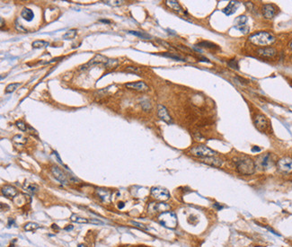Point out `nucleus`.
I'll return each mask as SVG.
<instances>
[{"mask_svg": "<svg viewBox=\"0 0 292 247\" xmlns=\"http://www.w3.org/2000/svg\"><path fill=\"white\" fill-rule=\"evenodd\" d=\"M240 3L237 1H230L229 4L227 5V7H225L223 9V12L227 14V15H231L233 14L234 13H235L236 9L239 7Z\"/></svg>", "mask_w": 292, "mask_h": 247, "instance_id": "nucleus-20", "label": "nucleus"}, {"mask_svg": "<svg viewBox=\"0 0 292 247\" xmlns=\"http://www.w3.org/2000/svg\"><path fill=\"white\" fill-rule=\"evenodd\" d=\"M262 12L263 16L266 19H272L275 16V14L277 13V8L272 4H266V5H262Z\"/></svg>", "mask_w": 292, "mask_h": 247, "instance_id": "nucleus-11", "label": "nucleus"}, {"mask_svg": "<svg viewBox=\"0 0 292 247\" xmlns=\"http://www.w3.org/2000/svg\"><path fill=\"white\" fill-rule=\"evenodd\" d=\"M236 170L243 175H251L255 171V163L248 156L240 157L235 161Z\"/></svg>", "mask_w": 292, "mask_h": 247, "instance_id": "nucleus-1", "label": "nucleus"}, {"mask_svg": "<svg viewBox=\"0 0 292 247\" xmlns=\"http://www.w3.org/2000/svg\"><path fill=\"white\" fill-rule=\"evenodd\" d=\"M137 247H147V246H137Z\"/></svg>", "mask_w": 292, "mask_h": 247, "instance_id": "nucleus-50", "label": "nucleus"}, {"mask_svg": "<svg viewBox=\"0 0 292 247\" xmlns=\"http://www.w3.org/2000/svg\"><path fill=\"white\" fill-rule=\"evenodd\" d=\"M254 163H255L256 168H259L261 170H267L272 165V156L270 153H266V154L260 156L257 158V161Z\"/></svg>", "mask_w": 292, "mask_h": 247, "instance_id": "nucleus-5", "label": "nucleus"}, {"mask_svg": "<svg viewBox=\"0 0 292 247\" xmlns=\"http://www.w3.org/2000/svg\"><path fill=\"white\" fill-rule=\"evenodd\" d=\"M76 29H71L68 32H67L64 35H63V39L65 40H72L76 36Z\"/></svg>", "mask_w": 292, "mask_h": 247, "instance_id": "nucleus-26", "label": "nucleus"}, {"mask_svg": "<svg viewBox=\"0 0 292 247\" xmlns=\"http://www.w3.org/2000/svg\"><path fill=\"white\" fill-rule=\"evenodd\" d=\"M51 173L53 174V176L55 177V179H57L58 182H60L63 184H67V178L66 176V174L58 168V166H52L51 167Z\"/></svg>", "mask_w": 292, "mask_h": 247, "instance_id": "nucleus-16", "label": "nucleus"}, {"mask_svg": "<svg viewBox=\"0 0 292 247\" xmlns=\"http://www.w3.org/2000/svg\"><path fill=\"white\" fill-rule=\"evenodd\" d=\"M131 223H132L133 225H135V226H137V227H140V228H143V229H147V227H146L145 226H143L142 224H139V223H138V222H134V221H131Z\"/></svg>", "mask_w": 292, "mask_h": 247, "instance_id": "nucleus-38", "label": "nucleus"}, {"mask_svg": "<svg viewBox=\"0 0 292 247\" xmlns=\"http://www.w3.org/2000/svg\"><path fill=\"white\" fill-rule=\"evenodd\" d=\"M39 227H40V226L38 224H36V223H33V222H29L24 226V229L26 231H35Z\"/></svg>", "mask_w": 292, "mask_h": 247, "instance_id": "nucleus-30", "label": "nucleus"}, {"mask_svg": "<svg viewBox=\"0 0 292 247\" xmlns=\"http://www.w3.org/2000/svg\"><path fill=\"white\" fill-rule=\"evenodd\" d=\"M1 191H2V194H3V195H5V197H7V198H14V197H15V196L17 195V193H18L17 190H16L14 187H13V186H10V185L4 186V187L2 188Z\"/></svg>", "mask_w": 292, "mask_h": 247, "instance_id": "nucleus-19", "label": "nucleus"}, {"mask_svg": "<svg viewBox=\"0 0 292 247\" xmlns=\"http://www.w3.org/2000/svg\"><path fill=\"white\" fill-rule=\"evenodd\" d=\"M11 223L13 224V223H14V220H13L12 218H9V223H8V225H11Z\"/></svg>", "mask_w": 292, "mask_h": 247, "instance_id": "nucleus-46", "label": "nucleus"}, {"mask_svg": "<svg viewBox=\"0 0 292 247\" xmlns=\"http://www.w3.org/2000/svg\"><path fill=\"white\" fill-rule=\"evenodd\" d=\"M275 37L268 32H259L256 33L252 34L249 37V41L251 43L256 45V46H269L272 45L275 42Z\"/></svg>", "mask_w": 292, "mask_h": 247, "instance_id": "nucleus-2", "label": "nucleus"}, {"mask_svg": "<svg viewBox=\"0 0 292 247\" xmlns=\"http://www.w3.org/2000/svg\"><path fill=\"white\" fill-rule=\"evenodd\" d=\"M14 141L17 142L18 144H24L26 142V138H24L22 135H16L14 137Z\"/></svg>", "mask_w": 292, "mask_h": 247, "instance_id": "nucleus-32", "label": "nucleus"}, {"mask_svg": "<svg viewBox=\"0 0 292 247\" xmlns=\"http://www.w3.org/2000/svg\"><path fill=\"white\" fill-rule=\"evenodd\" d=\"M73 229V226L72 225H68V226H67L66 227H65V230L66 231H70V230H72Z\"/></svg>", "mask_w": 292, "mask_h": 247, "instance_id": "nucleus-42", "label": "nucleus"}, {"mask_svg": "<svg viewBox=\"0 0 292 247\" xmlns=\"http://www.w3.org/2000/svg\"><path fill=\"white\" fill-rule=\"evenodd\" d=\"M90 223H93V224H100V225H103L104 223L100 220H95V219H92V220H89Z\"/></svg>", "mask_w": 292, "mask_h": 247, "instance_id": "nucleus-40", "label": "nucleus"}, {"mask_svg": "<svg viewBox=\"0 0 292 247\" xmlns=\"http://www.w3.org/2000/svg\"><path fill=\"white\" fill-rule=\"evenodd\" d=\"M124 207H125V204H124L123 202H119V204H118V208H119L120 209L123 208Z\"/></svg>", "mask_w": 292, "mask_h": 247, "instance_id": "nucleus-43", "label": "nucleus"}, {"mask_svg": "<svg viewBox=\"0 0 292 247\" xmlns=\"http://www.w3.org/2000/svg\"><path fill=\"white\" fill-rule=\"evenodd\" d=\"M71 221L73 222H76V223H80V224H86V223H89V220L86 219V218H81L76 214H73L70 218Z\"/></svg>", "mask_w": 292, "mask_h": 247, "instance_id": "nucleus-24", "label": "nucleus"}, {"mask_svg": "<svg viewBox=\"0 0 292 247\" xmlns=\"http://www.w3.org/2000/svg\"><path fill=\"white\" fill-rule=\"evenodd\" d=\"M16 126H17V128L20 129V130H22V131H27L28 130V126L26 125V124L24 123L23 122H22V121H19V122H16Z\"/></svg>", "mask_w": 292, "mask_h": 247, "instance_id": "nucleus-31", "label": "nucleus"}, {"mask_svg": "<svg viewBox=\"0 0 292 247\" xmlns=\"http://www.w3.org/2000/svg\"><path fill=\"white\" fill-rule=\"evenodd\" d=\"M290 49L292 50V41H291V42H290Z\"/></svg>", "mask_w": 292, "mask_h": 247, "instance_id": "nucleus-49", "label": "nucleus"}, {"mask_svg": "<svg viewBox=\"0 0 292 247\" xmlns=\"http://www.w3.org/2000/svg\"><path fill=\"white\" fill-rule=\"evenodd\" d=\"M169 208H170V206L166 204V203H163V202H160V203L151 202V203H149L148 209L151 213H157V212H161L162 213V212L166 211Z\"/></svg>", "mask_w": 292, "mask_h": 247, "instance_id": "nucleus-10", "label": "nucleus"}, {"mask_svg": "<svg viewBox=\"0 0 292 247\" xmlns=\"http://www.w3.org/2000/svg\"><path fill=\"white\" fill-rule=\"evenodd\" d=\"M38 190H39V188L36 184H31V185L27 187V191L32 193V194H35L38 191Z\"/></svg>", "mask_w": 292, "mask_h": 247, "instance_id": "nucleus-33", "label": "nucleus"}, {"mask_svg": "<svg viewBox=\"0 0 292 247\" xmlns=\"http://www.w3.org/2000/svg\"><path fill=\"white\" fill-rule=\"evenodd\" d=\"M213 207H214L215 208H217L218 210H220V209H222V208H223V206H222V205H220V204H219V203H218V202L214 203Z\"/></svg>", "mask_w": 292, "mask_h": 247, "instance_id": "nucleus-39", "label": "nucleus"}, {"mask_svg": "<svg viewBox=\"0 0 292 247\" xmlns=\"http://www.w3.org/2000/svg\"><path fill=\"white\" fill-rule=\"evenodd\" d=\"M235 22H236L235 28L237 30H239L244 34L248 33V32H249V26L247 24V17L245 15H241V16L237 17L236 20H235Z\"/></svg>", "mask_w": 292, "mask_h": 247, "instance_id": "nucleus-9", "label": "nucleus"}, {"mask_svg": "<svg viewBox=\"0 0 292 247\" xmlns=\"http://www.w3.org/2000/svg\"><path fill=\"white\" fill-rule=\"evenodd\" d=\"M21 15L27 22H31L34 18V14H33V10H31L30 8H26V7L23 9V11L21 13Z\"/></svg>", "mask_w": 292, "mask_h": 247, "instance_id": "nucleus-21", "label": "nucleus"}, {"mask_svg": "<svg viewBox=\"0 0 292 247\" xmlns=\"http://www.w3.org/2000/svg\"><path fill=\"white\" fill-rule=\"evenodd\" d=\"M51 228H52L53 230H59V227H58L56 224H53V225L51 226Z\"/></svg>", "mask_w": 292, "mask_h": 247, "instance_id": "nucleus-44", "label": "nucleus"}, {"mask_svg": "<svg viewBox=\"0 0 292 247\" xmlns=\"http://www.w3.org/2000/svg\"><path fill=\"white\" fill-rule=\"evenodd\" d=\"M78 247H86L85 245H84L83 244H80V245H78Z\"/></svg>", "mask_w": 292, "mask_h": 247, "instance_id": "nucleus-48", "label": "nucleus"}, {"mask_svg": "<svg viewBox=\"0 0 292 247\" xmlns=\"http://www.w3.org/2000/svg\"><path fill=\"white\" fill-rule=\"evenodd\" d=\"M157 114H158V117H159L162 121H164L165 122H166V123H169V124L173 122L172 118H171V116L169 115L167 109H166L164 105L159 104V105L157 106Z\"/></svg>", "mask_w": 292, "mask_h": 247, "instance_id": "nucleus-13", "label": "nucleus"}, {"mask_svg": "<svg viewBox=\"0 0 292 247\" xmlns=\"http://www.w3.org/2000/svg\"><path fill=\"white\" fill-rule=\"evenodd\" d=\"M157 42H158L159 43H161L162 45H165V46H166V48H168V49H170V50H174V48H173V47H171V45H169V44H168L167 42H163V41H160V40H158Z\"/></svg>", "mask_w": 292, "mask_h": 247, "instance_id": "nucleus-36", "label": "nucleus"}, {"mask_svg": "<svg viewBox=\"0 0 292 247\" xmlns=\"http://www.w3.org/2000/svg\"><path fill=\"white\" fill-rule=\"evenodd\" d=\"M129 33H131V34H133V35H135V36H138V37H139V38H141V39H145V40H148V39H150V38H151V36H150L149 34H148V33H146V32H134V31H129Z\"/></svg>", "mask_w": 292, "mask_h": 247, "instance_id": "nucleus-28", "label": "nucleus"}, {"mask_svg": "<svg viewBox=\"0 0 292 247\" xmlns=\"http://www.w3.org/2000/svg\"><path fill=\"white\" fill-rule=\"evenodd\" d=\"M97 195L101 199L102 201L105 203L111 202V198H112V192L107 190V189H97Z\"/></svg>", "mask_w": 292, "mask_h": 247, "instance_id": "nucleus-18", "label": "nucleus"}, {"mask_svg": "<svg viewBox=\"0 0 292 247\" xmlns=\"http://www.w3.org/2000/svg\"><path fill=\"white\" fill-rule=\"evenodd\" d=\"M157 220L163 227L170 229H175L177 227V217L175 212L172 211H165L160 213V215L157 217Z\"/></svg>", "mask_w": 292, "mask_h": 247, "instance_id": "nucleus-3", "label": "nucleus"}, {"mask_svg": "<svg viewBox=\"0 0 292 247\" xmlns=\"http://www.w3.org/2000/svg\"><path fill=\"white\" fill-rule=\"evenodd\" d=\"M33 48L34 49H41V48H46L50 45L48 42L45 41H35L33 42Z\"/></svg>", "mask_w": 292, "mask_h": 247, "instance_id": "nucleus-23", "label": "nucleus"}, {"mask_svg": "<svg viewBox=\"0 0 292 247\" xmlns=\"http://www.w3.org/2000/svg\"><path fill=\"white\" fill-rule=\"evenodd\" d=\"M4 25V20H3V18H1V27Z\"/></svg>", "mask_w": 292, "mask_h": 247, "instance_id": "nucleus-47", "label": "nucleus"}, {"mask_svg": "<svg viewBox=\"0 0 292 247\" xmlns=\"http://www.w3.org/2000/svg\"><path fill=\"white\" fill-rule=\"evenodd\" d=\"M166 4L170 8H172L174 11H175V12H177V13H183L182 8L181 7L180 4H179L177 1H174V0H167V1H166Z\"/></svg>", "mask_w": 292, "mask_h": 247, "instance_id": "nucleus-22", "label": "nucleus"}, {"mask_svg": "<svg viewBox=\"0 0 292 247\" xmlns=\"http://www.w3.org/2000/svg\"><path fill=\"white\" fill-rule=\"evenodd\" d=\"M191 155H193L195 156L201 157V158L213 156H215L217 154L214 150H212L211 148L206 147L205 145H199V146L193 147L191 149Z\"/></svg>", "mask_w": 292, "mask_h": 247, "instance_id": "nucleus-4", "label": "nucleus"}, {"mask_svg": "<svg viewBox=\"0 0 292 247\" xmlns=\"http://www.w3.org/2000/svg\"><path fill=\"white\" fill-rule=\"evenodd\" d=\"M151 195L159 201H166L170 199V193L168 190L161 187H153L151 189Z\"/></svg>", "mask_w": 292, "mask_h": 247, "instance_id": "nucleus-6", "label": "nucleus"}, {"mask_svg": "<svg viewBox=\"0 0 292 247\" xmlns=\"http://www.w3.org/2000/svg\"><path fill=\"white\" fill-rule=\"evenodd\" d=\"M228 66H229L230 67H232L233 69H236V70H238V69H239V66H238V64H237L236 60H229V62H228Z\"/></svg>", "mask_w": 292, "mask_h": 247, "instance_id": "nucleus-34", "label": "nucleus"}, {"mask_svg": "<svg viewBox=\"0 0 292 247\" xmlns=\"http://www.w3.org/2000/svg\"><path fill=\"white\" fill-rule=\"evenodd\" d=\"M278 169L285 174H290L292 172V158L291 157H282L277 162Z\"/></svg>", "mask_w": 292, "mask_h": 247, "instance_id": "nucleus-7", "label": "nucleus"}, {"mask_svg": "<svg viewBox=\"0 0 292 247\" xmlns=\"http://www.w3.org/2000/svg\"><path fill=\"white\" fill-rule=\"evenodd\" d=\"M125 86L130 90H135V91H138V92H146L148 90V85L143 81L127 83V84H125Z\"/></svg>", "mask_w": 292, "mask_h": 247, "instance_id": "nucleus-12", "label": "nucleus"}, {"mask_svg": "<svg viewBox=\"0 0 292 247\" xmlns=\"http://www.w3.org/2000/svg\"><path fill=\"white\" fill-rule=\"evenodd\" d=\"M261 151V148L260 147H256V146H254L253 148H252V152H253V153H255V152H260Z\"/></svg>", "mask_w": 292, "mask_h": 247, "instance_id": "nucleus-41", "label": "nucleus"}, {"mask_svg": "<svg viewBox=\"0 0 292 247\" xmlns=\"http://www.w3.org/2000/svg\"><path fill=\"white\" fill-rule=\"evenodd\" d=\"M163 56L165 57H167V58H170V59H173V60H181V61H185V60L183 58H182L181 56L177 55V53H172V52H166V53H162Z\"/></svg>", "mask_w": 292, "mask_h": 247, "instance_id": "nucleus-27", "label": "nucleus"}, {"mask_svg": "<svg viewBox=\"0 0 292 247\" xmlns=\"http://www.w3.org/2000/svg\"><path fill=\"white\" fill-rule=\"evenodd\" d=\"M127 70L128 71H130V72L138 73V74H140L141 73V70L138 67H137V66H128L127 67Z\"/></svg>", "mask_w": 292, "mask_h": 247, "instance_id": "nucleus-35", "label": "nucleus"}, {"mask_svg": "<svg viewBox=\"0 0 292 247\" xmlns=\"http://www.w3.org/2000/svg\"><path fill=\"white\" fill-rule=\"evenodd\" d=\"M101 22H103V23H110V21H108V20H100Z\"/></svg>", "mask_w": 292, "mask_h": 247, "instance_id": "nucleus-45", "label": "nucleus"}, {"mask_svg": "<svg viewBox=\"0 0 292 247\" xmlns=\"http://www.w3.org/2000/svg\"><path fill=\"white\" fill-rule=\"evenodd\" d=\"M19 86H21V84H19V83H13V84H10V85H8L5 87V93H6V94L13 93V92H14V91H15Z\"/></svg>", "mask_w": 292, "mask_h": 247, "instance_id": "nucleus-29", "label": "nucleus"}, {"mask_svg": "<svg viewBox=\"0 0 292 247\" xmlns=\"http://www.w3.org/2000/svg\"><path fill=\"white\" fill-rule=\"evenodd\" d=\"M105 2H107V3H112V4H111L112 5H120V4L124 3V1H105Z\"/></svg>", "mask_w": 292, "mask_h": 247, "instance_id": "nucleus-37", "label": "nucleus"}, {"mask_svg": "<svg viewBox=\"0 0 292 247\" xmlns=\"http://www.w3.org/2000/svg\"><path fill=\"white\" fill-rule=\"evenodd\" d=\"M201 162L206 164V165H211V166H215V167H220L222 166L223 165V160L218 156H209V157H204V158H201Z\"/></svg>", "mask_w": 292, "mask_h": 247, "instance_id": "nucleus-14", "label": "nucleus"}, {"mask_svg": "<svg viewBox=\"0 0 292 247\" xmlns=\"http://www.w3.org/2000/svg\"><path fill=\"white\" fill-rule=\"evenodd\" d=\"M253 122H254L255 127L261 131H265L269 127V121L266 118V116H264L263 114L256 115Z\"/></svg>", "mask_w": 292, "mask_h": 247, "instance_id": "nucleus-8", "label": "nucleus"}, {"mask_svg": "<svg viewBox=\"0 0 292 247\" xmlns=\"http://www.w3.org/2000/svg\"><path fill=\"white\" fill-rule=\"evenodd\" d=\"M258 55L263 57V58H272L276 55L277 51L272 47H263L257 51Z\"/></svg>", "mask_w": 292, "mask_h": 247, "instance_id": "nucleus-17", "label": "nucleus"}, {"mask_svg": "<svg viewBox=\"0 0 292 247\" xmlns=\"http://www.w3.org/2000/svg\"><path fill=\"white\" fill-rule=\"evenodd\" d=\"M108 61H109V59H107L106 57H104V56H103L101 54H97L88 63H86L85 66H83V67L84 66L85 67H90V66H92L94 65H97V64H104V65H106L108 63Z\"/></svg>", "mask_w": 292, "mask_h": 247, "instance_id": "nucleus-15", "label": "nucleus"}, {"mask_svg": "<svg viewBox=\"0 0 292 247\" xmlns=\"http://www.w3.org/2000/svg\"><path fill=\"white\" fill-rule=\"evenodd\" d=\"M197 46H199V47H202V48H208V49H218V48H219L216 44H214V43H212V42H206V41H204V42H201L198 43V44H197Z\"/></svg>", "mask_w": 292, "mask_h": 247, "instance_id": "nucleus-25", "label": "nucleus"}]
</instances>
